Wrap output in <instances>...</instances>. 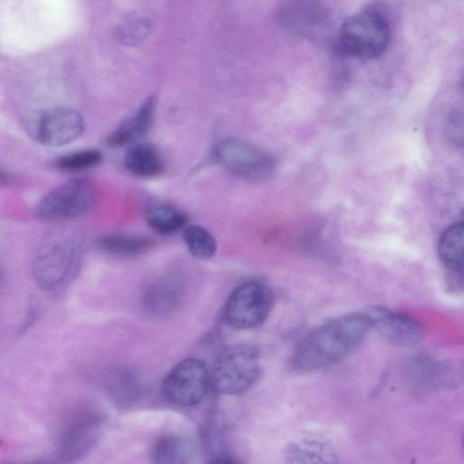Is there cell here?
Returning a JSON list of instances; mask_svg holds the SVG:
<instances>
[{
	"label": "cell",
	"instance_id": "obj_3",
	"mask_svg": "<svg viewBox=\"0 0 464 464\" xmlns=\"http://www.w3.org/2000/svg\"><path fill=\"white\" fill-rule=\"evenodd\" d=\"M80 258L76 241L62 230L50 233L38 246L33 261L36 282L45 289H53L74 272Z\"/></svg>",
	"mask_w": 464,
	"mask_h": 464
},
{
	"label": "cell",
	"instance_id": "obj_18",
	"mask_svg": "<svg viewBox=\"0 0 464 464\" xmlns=\"http://www.w3.org/2000/svg\"><path fill=\"white\" fill-rule=\"evenodd\" d=\"M188 440L177 435H165L152 448V458L159 463H184L191 457Z\"/></svg>",
	"mask_w": 464,
	"mask_h": 464
},
{
	"label": "cell",
	"instance_id": "obj_21",
	"mask_svg": "<svg viewBox=\"0 0 464 464\" xmlns=\"http://www.w3.org/2000/svg\"><path fill=\"white\" fill-rule=\"evenodd\" d=\"M292 455L304 462H327L331 461L328 459L334 457V453L326 446L314 441L300 443L293 450Z\"/></svg>",
	"mask_w": 464,
	"mask_h": 464
},
{
	"label": "cell",
	"instance_id": "obj_14",
	"mask_svg": "<svg viewBox=\"0 0 464 464\" xmlns=\"http://www.w3.org/2000/svg\"><path fill=\"white\" fill-rule=\"evenodd\" d=\"M464 227L462 222L449 227L439 242L438 253L443 266L454 275L463 268Z\"/></svg>",
	"mask_w": 464,
	"mask_h": 464
},
{
	"label": "cell",
	"instance_id": "obj_5",
	"mask_svg": "<svg viewBox=\"0 0 464 464\" xmlns=\"http://www.w3.org/2000/svg\"><path fill=\"white\" fill-rule=\"evenodd\" d=\"M95 197V188L91 180L72 179L47 192L35 205L34 213L44 221L76 218L91 210Z\"/></svg>",
	"mask_w": 464,
	"mask_h": 464
},
{
	"label": "cell",
	"instance_id": "obj_23",
	"mask_svg": "<svg viewBox=\"0 0 464 464\" xmlns=\"http://www.w3.org/2000/svg\"><path fill=\"white\" fill-rule=\"evenodd\" d=\"M10 176L6 174L5 172L0 170V183L8 182L10 179Z\"/></svg>",
	"mask_w": 464,
	"mask_h": 464
},
{
	"label": "cell",
	"instance_id": "obj_11",
	"mask_svg": "<svg viewBox=\"0 0 464 464\" xmlns=\"http://www.w3.org/2000/svg\"><path fill=\"white\" fill-rule=\"evenodd\" d=\"M101 425L96 412L81 411L64 429L61 438V450L65 457H78L95 441Z\"/></svg>",
	"mask_w": 464,
	"mask_h": 464
},
{
	"label": "cell",
	"instance_id": "obj_15",
	"mask_svg": "<svg viewBox=\"0 0 464 464\" xmlns=\"http://www.w3.org/2000/svg\"><path fill=\"white\" fill-rule=\"evenodd\" d=\"M155 241L144 236L126 234H107L98 238L100 249L119 256H134L150 250Z\"/></svg>",
	"mask_w": 464,
	"mask_h": 464
},
{
	"label": "cell",
	"instance_id": "obj_13",
	"mask_svg": "<svg viewBox=\"0 0 464 464\" xmlns=\"http://www.w3.org/2000/svg\"><path fill=\"white\" fill-rule=\"evenodd\" d=\"M123 165L139 178H153L163 171V161L155 147L147 143L132 144L125 152Z\"/></svg>",
	"mask_w": 464,
	"mask_h": 464
},
{
	"label": "cell",
	"instance_id": "obj_4",
	"mask_svg": "<svg viewBox=\"0 0 464 464\" xmlns=\"http://www.w3.org/2000/svg\"><path fill=\"white\" fill-rule=\"evenodd\" d=\"M260 371L257 350L248 344H237L223 350L217 357L212 382L223 394H237L250 388Z\"/></svg>",
	"mask_w": 464,
	"mask_h": 464
},
{
	"label": "cell",
	"instance_id": "obj_9",
	"mask_svg": "<svg viewBox=\"0 0 464 464\" xmlns=\"http://www.w3.org/2000/svg\"><path fill=\"white\" fill-rule=\"evenodd\" d=\"M211 377L208 368L198 359L188 358L177 363L165 376L161 384L164 398L179 406L199 403L208 393Z\"/></svg>",
	"mask_w": 464,
	"mask_h": 464
},
{
	"label": "cell",
	"instance_id": "obj_10",
	"mask_svg": "<svg viewBox=\"0 0 464 464\" xmlns=\"http://www.w3.org/2000/svg\"><path fill=\"white\" fill-rule=\"evenodd\" d=\"M382 337L396 345H411L422 337V328L411 316L383 306H372L367 311Z\"/></svg>",
	"mask_w": 464,
	"mask_h": 464
},
{
	"label": "cell",
	"instance_id": "obj_8",
	"mask_svg": "<svg viewBox=\"0 0 464 464\" xmlns=\"http://www.w3.org/2000/svg\"><path fill=\"white\" fill-rule=\"evenodd\" d=\"M25 128L38 143L57 147L78 139L84 130V121L82 115L73 109L52 107L30 116Z\"/></svg>",
	"mask_w": 464,
	"mask_h": 464
},
{
	"label": "cell",
	"instance_id": "obj_7",
	"mask_svg": "<svg viewBox=\"0 0 464 464\" xmlns=\"http://www.w3.org/2000/svg\"><path fill=\"white\" fill-rule=\"evenodd\" d=\"M273 294L263 283L241 284L230 294L225 309L227 323L237 329H251L261 325L273 306Z\"/></svg>",
	"mask_w": 464,
	"mask_h": 464
},
{
	"label": "cell",
	"instance_id": "obj_16",
	"mask_svg": "<svg viewBox=\"0 0 464 464\" xmlns=\"http://www.w3.org/2000/svg\"><path fill=\"white\" fill-rule=\"evenodd\" d=\"M147 222L156 233L169 236L183 230L188 226V216L175 206L163 204L149 210Z\"/></svg>",
	"mask_w": 464,
	"mask_h": 464
},
{
	"label": "cell",
	"instance_id": "obj_17",
	"mask_svg": "<svg viewBox=\"0 0 464 464\" xmlns=\"http://www.w3.org/2000/svg\"><path fill=\"white\" fill-rule=\"evenodd\" d=\"M325 14L320 3L314 0H295L288 4L282 13L283 20L299 30L320 24Z\"/></svg>",
	"mask_w": 464,
	"mask_h": 464
},
{
	"label": "cell",
	"instance_id": "obj_6",
	"mask_svg": "<svg viewBox=\"0 0 464 464\" xmlns=\"http://www.w3.org/2000/svg\"><path fill=\"white\" fill-rule=\"evenodd\" d=\"M214 157L227 170L248 180H264L275 169V160L256 145L236 138H227L214 147Z\"/></svg>",
	"mask_w": 464,
	"mask_h": 464
},
{
	"label": "cell",
	"instance_id": "obj_22",
	"mask_svg": "<svg viewBox=\"0 0 464 464\" xmlns=\"http://www.w3.org/2000/svg\"><path fill=\"white\" fill-rule=\"evenodd\" d=\"M150 24L142 18H131L121 25L119 36L130 44H137L149 34Z\"/></svg>",
	"mask_w": 464,
	"mask_h": 464
},
{
	"label": "cell",
	"instance_id": "obj_2",
	"mask_svg": "<svg viewBox=\"0 0 464 464\" xmlns=\"http://www.w3.org/2000/svg\"><path fill=\"white\" fill-rule=\"evenodd\" d=\"M391 30L385 17L372 10L353 14L340 27L338 44L351 57L370 60L380 56L387 48Z\"/></svg>",
	"mask_w": 464,
	"mask_h": 464
},
{
	"label": "cell",
	"instance_id": "obj_1",
	"mask_svg": "<svg viewBox=\"0 0 464 464\" xmlns=\"http://www.w3.org/2000/svg\"><path fill=\"white\" fill-rule=\"evenodd\" d=\"M372 327L367 312H353L331 319L299 342L291 359L292 367L306 372L335 364L362 343Z\"/></svg>",
	"mask_w": 464,
	"mask_h": 464
},
{
	"label": "cell",
	"instance_id": "obj_19",
	"mask_svg": "<svg viewBox=\"0 0 464 464\" xmlns=\"http://www.w3.org/2000/svg\"><path fill=\"white\" fill-rule=\"evenodd\" d=\"M183 240L191 256L198 260H209L217 252L214 236L202 226H187L183 229Z\"/></svg>",
	"mask_w": 464,
	"mask_h": 464
},
{
	"label": "cell",
	"instance_id": "obj_12",
	"mask_svg": "<svg viewBox=\"0 0 464 464\" xmlns=\"http://www.w3.org/2000/svg\"><path fill=\"white\" fill-rule=\"evenodd\" d=\"M157 101L148 97L136 112L121 122L108 137L110 147H123L137 143L150 130L154 121Z\"/></svg>",
	"mask_w": 464,
	"mask_h": 464
},
{
	"label": "cell",
	"instance_id": "obj_20",
	"mask_svg": "<svg viewBox=\"0 0 464 464\" xmlns=\"http://www.w3.org/2000/svg\"><path fill=\"white\" fill-rule=\"evenodd\" d=\"M102 160V153L98 150H82L58 158L55 165L63 171L77 172L98 166Z\"/></svg>",
	"mask_w": 464,
	"mask_h": 464
}]
</instances>
